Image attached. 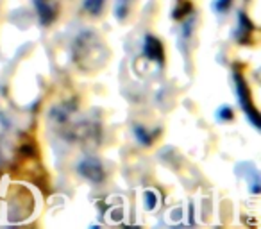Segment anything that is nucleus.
<instances>
[{
	"label": "nucleus",
	"mask_w": 261,
	"mask_h": 229,
	"mask_svg": "<svg viewBox=\"0 0 261 229\" xmlns=\"http://www.w3.org/2000/svg\"><path fill=\"white\" fill-rule=\"evenodd\" d=\"M133 133H135L136 140H138L142 145H150V135L147 133L145 128H142V125H135V128H133Z\"/></svg>",
	"instance_id": "10"
},
{
	"label": "nucleus",
	"mask_w": 261,
	"mask_h": 229,
	"mask_svg": "<svg viewBox=\"0 0 261 229\" xmlns=\"http://www.w3.org/2000/svg\"><path fill=\"white\" fill-rule=\"evenodd\" d=\"M73 61L86 72L102 68L108 61V48L95 31H83L73 41Z\"/></svg>",
	"instance_id": "2"
},
{
	"label": "nucleus",
	"mask_w": 261,
	"mask_h": 229,
	"mask_svg": "<svg viewBox=\"0 0 261 229\" xmlns=\"http://www.w3.org/2000/svg\"><path fill=\"white\" fill-rule=\"evenodd\" d=\"M143 54L147 59H152V61L163 63V47H161V41L154 36H145L143 40Z\"/></svg>",
	"instance_id": "6"
},
{
	"label": "nucleus",
	"mask_w": 261,
	"mask_h": 229,
	"mask_svg": "<svg viewBox=\"0 0 261 229\" xmlns=\"http://www.w3.org/2000/svg\"><path fill=\"white\" fill-rule=\"evenodd\" d=\"M232 0H215L213 2V11L215 13H225L231 6Z\"/></svg>",
	"instance_id": "13"
},
{
	"label": "nucleus",
	"mask_w": 261,
	"mask_h": 229,
	"mask_svg": "<svg viewBox=\"0 0 261 229\" xmlns=\"http://www.w3.org/2000/svg\"><path fill=\"white\" fill-rule=\"evenodd\" d=\"M250 22H249V18H247L243 13H238V33H236V36L238 38H242V36H247V34L250 33Z\"/></svg>",
	"instance_id": "8"
},
{
	"label": "nucleus",
	"mask_w": 261,
	"mask_h": 229,
	"mask_svg": "<svg viewBox=\"0 0 261 229\" xmlns=\"http://www.w3.org/2000/svg\"><path fill=\"white\" fill-rule=\"evenodd\" d=\"M133 4H135V0H116L115 9H113L115 18L118 20V22H125L130 9H133Z\"/></svg>",
	"instance_id": "7"
},
{
	"label": "nucleus",
	"mask_w": 261,
	"mask_h": 229,
	"mask_svg": "<svg viewBox=\"0 0 261 229\" xmlns=\"http://www.w3.org/2000/svg\"><path fill=\"white\" fill-rule=\"evenodd\" d=\"M143 199H145L147 210H154V208L158 206V193L152 192V190H147L145 195H143Z\"/></svg>",
	"instance_id": "11"
},
{
	"label": "nucleus",
	"mask_w": 261,
	"mask_h": 229,
	"mask_svg": "<svg viewBox=\"0 0 261 229\" xmlns=\"http://www.w3.org/2000/svg\"><path fill=\"white\" fill-rule=\"evenodd\" d=\"M234 84H236V95H238V100H240V106H242L243 113H245V117L250 120V124L254 125V128H259V115H257V111L254 109L252 102H250V95H249V90H247L245 83H243V79L238 75V73H234Z\"/></svg>",
	"instance_id": "3"
},
{
	"label": "nucleus",
	"mask_w": 261,
	"mask_h": 229,
	"mask_svg": "<svg viewBox=\"0 0 261 229\" xmlns=\"http://www.w3.org/2000/svg\"><path fill=\"white\" fill-rule=\"evenodd\" d=\"M34 8H36V13L40 16L41 26H48L56 20V15H58V6H56L54 0H33Z\"/></svg>",
	"instance_id": "5"
},
{
	"label": "nucleus",
	"mask_w": 261,
	"mask_h": 229,
	"mask_svg": "<svg viewBox=\"0 0 261 229\" xmlns=\"http://www.w3.org/2000/svg\"><path fill=\"white\" fill-rule=\"evenodd\" d=\"M106 0H84V9L91 15H98L104 8Z\"/></svg>",
	"instance_id": "9"
},
{
	"label": "nucleus",
	"mask_w": 261,
	"mask_h": 229,
	"mask_svg": "<svg viewBox=\"0 0 261 229\" xmlns=\"http://www.w3.org/2000/svg\"><path fill=\"white\" fill-rule=\"evenodd\" d=\"M217 118L218 120H232V109L229 106H222L217 111Z\"/></svg>",
	"instance_id": "12"
},
{
	"label": "nucleus",
	"mask_w": 261,
	"mask_h": 229,
	"mask_svg": "<svg viewBox=\"0 0 261 229\" xmlns=\"http://www.w3.org/2000/svg\"><path fill=\"white\" fill-rule=\"evenodd\" d=\"M77 172L79 175H83L84 179H88L93 185L104 181V167H102L100 160L93 156H86L77 163Z\"/></svg>",
	"instance_id": "4"
},
{
	"label": "nucleus",
	"mask_w": 261,
	"mask_h": 229,
	"mask_svg": "<svg viewBox=\"0 0 261 229\" xmlns=\"http://www.w3.org/2000/svg\"><path fill=\"white\" fill-rule=\"evenodd\" d=\"M50 124L56 129L61 138L68 140V142H84V140L91 138L93 133V125L91 120L79 111L75 104L72 102H65V104H58L50 111Z\"/></svg>",
	"instance_id": "1"
}]
</instances>
